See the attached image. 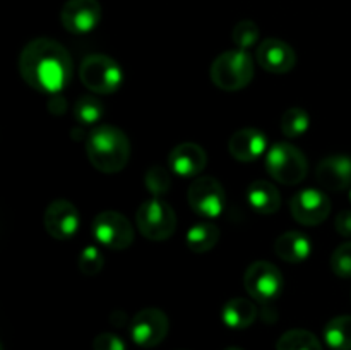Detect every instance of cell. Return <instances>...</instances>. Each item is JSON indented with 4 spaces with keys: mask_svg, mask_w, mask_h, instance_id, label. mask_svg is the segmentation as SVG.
<instances>
[{
    "mask_svg": "<svg viewBox=\"0 0 351 350\" xmlns=\"http://www.w3.org/2000/svg\"><path fill=\"white\" fill-rule=\"evenodd\" d=\"M208 165V153L197 143H182L168 154V167L175 175L184 178H195Z\"/></svg>",
    "mask_w": 351,
    "mask_h": 350,
    "instance_id": "15",
    "label": "cell"
},
{
    "mask_svg": "<svg viewBox=\"0 0 351 350\" xmlns=\"http://www.w3.org/2000/svg\"><path fill=\"white\" fill-rule=\"evenodd\" d=\"M168 316L158 307H146L137 312L130 321V336L143 349L158 347L168 335Z\"/></svg>",
    "mask_w": 351,
    "mask_h": 350,
    "instance_id": "11",
    "label": "cell"
},
{
    "mask_svg": "<svg viewBox=\"0 0 351 350\" xmlns=\"http://www.w3.org/2000/svg\"><path fill=\"white\" fill-rule=\"evenodd\" d=\"M219 237H221V232H219L218 225H215L213 222H201L195 223L187 230L185 244H187L192 253L204 254L215 249Z\"/></svg>",
    "mask_w": 351,
    "mask_h": 350,
    "instance_id": "21",
    "label": "cell"
},
{
    "mask_svg": "<svg viewBox=\"0 0 351 350\" xmlns=\"http://www.w3.org/2000/svg\"><path fill=\"white\" fill-rule=\"evenodd\" d=\"M315 178L319 185L328 191L338 192L351 187V156L348 154H331L319 161L315 168Z\"/></svg>",
    "mask_w": 351,
    "mask_h": 350,
    "instance_id": "16",
    "label": "cell"
},
{
    "mask_svg": "<svg viewBox=\"0 0 351 350\" xmlns=\"http://www.w3.org/2000/svg\"><path fill=\"white\" fill-rule=\"evenodd\" d=\"M19 72L34 91L60 95L72 78V58L67 48L51 38L31 40L19 55Z\"/></svg>",
    "mask_w": 351,
    "mask_h": 350,
    "instance_id": "1",
    "label": "cell"
},
{
    "mask_svg": "<svg viewBox=\"0 0 351 350\" xmlns=\"http://www.w3.org/2000/svg\"><path fill=\"white\" fill-rule=\"evenodd\" d=\"M136 223L141 235L161 242L170 239L177 230V213L161 198H151L137 208Z\"/></svg>",
    "mask_w": 351,
    "mask_h": 350,
    "instance_id": "6",
    "label": "cell"
},
{
    "mask_svg": "<svg viewBox=\"0 0 351 350\" xmlns=\"http://www.w3.org/2000/svg\"><path fill=\"white\" fill-rule=\"evenodd\" d=\"M247 202L261 215H274L281 206V194L271 182L254 180L247 187Z\"/></svg>",
    "mask_w": 351,
    "mask_h": 350,
    "instance_id": "19",
    "label": "cell"
},
{
    "mask_svg": "<svg viewBox=\"0 0 351 350\" xmlns=\"http://www.w3.org/2000/svg\"><path fill=\"white\" fill-rule=\"evenodd\" d=\"M43 225L48 235L57 240H67L77 233L81 216H79L77 208L71 201L55 199L45 209Z\"/></svg>",
    "mask_w": 351,
    "mask_h": 350,
    "instance_id": "12",
    "label": "cell"
},
{
    "mask_svg": "<svg viewBox=\"0 0 351 350\" xmlns=\"http://www.w3.org/2000/svg\"><path fill=\"white\" fill-rule=\"evenodd\" d=\"M101 19V5L98 0H67L62 7V26L72 34H88Z\"/></svg>",
    "mask_w": 351,
    "mask_h": 350,
    "instance_id": "13",
    "label": "cell"
},
{
    "mask_svg": "<svg viewBox=\"0 0 351 350\" xmlns=\"http://www.w3.org/2000/svg\"><path fill=\"white\" fill-rule=\"evenodd\" d=\"M103 113H105L103 103L93 95L81 96L74 105V117L82 126H93L98 120H101Z\"/></svg>",
    "mask_w": 351,
    "mask_h": 350,
    "instance_id": "25",
    "label": "cell"
},
{
    "mask_svg": "<svg viewBox=\"0 0 351 350\" xmlns=\"http://www.w3.org/2000/svg\"><path fill=\"white\" fill-rule=\"evenodd\" d=\"M274 253L287 263H304L312 254V242L305 233L298 232V230H288L276 239Z\"/></svg>",
    "mask_w": 351,
    "mask_h": 350,
    "instance_id": "18",
    "label": "cell"
},
{
    "mask_svg": "<svg viewBox=\"0 0 351 350\" xmlns=\"http://www.w3.org/2000/svg\"><path fill=\"white\" fill-rule=\"evenodd\" d=\"M257 319V307L250 299L233 297L223 305L221 321L232 329H245Z\"/></svg>",
    "mask_w": 351,
    "mask_h": 350,
    "instance_id": "20",
    "label": "cell"
},
{
    "mask_svg": "<svg viewBox=\"0 0 351 350\" xmlns=\"http://www.w3.org/2000/svg\"><path fill=\"white\" fill-rule=\"evenodd\" d=\"M335 229L339 235L351 239V209L339 211L335 220Z\"/></svg>",
    "mask_w": 351,
    "mask_h": 350,
    "instance_id": "31",
    "label": "cell"
},
{
    "mask_svg": "<svg viewBox=\"0 0 351 350\" xmlns=\"http://www.w3.org/2000/svg\"><path fill=\"white\" fill-rule=\"evenodd\" d=\"M311 127V117L302 106H291L281 117V132L287 137H300Z\"/></svg>",
    "mask_w": 351,
    "mask_h": 350,
    "instance_id": "24",
    "label": "cell"
},
{
    "mask_svg": "<svg viewBox=\"0 0 351 350\" xmlns=\"http://www.w3.org/2000/svg\"><path fill=\"white\" fill-rule=\"evenodd\" d=\"M254 74H256L254 58L250 57L249 51L240 50V48L219 54L209 69L213 84L226 93L247 88L252 82Z\"/></svg>",
    "mask_w": 351,
    "mask_h": 350,
    "instance_id": "3",
    "label": "cell"
},
{
    "mask_svg": "<svg viewBox=\"0 0 351 350\" xmlns=\"http://www.w3.org/2000/svg\"><path fill=\"white\" fill-rule=\"evenodd\" d=\"M348 198H350V202H351V189H350V194H348Z\"/></svg>",
    "mask_w": 351,
    "mask_h": 350,
    "instance_id": "34",
    "label": "cell"
},
{
    "mask_svg": "<svg viewBox=\"0 0 351 350\" xmlns=\"http://www.w3.org/2000/svg\"><path fill=\"white\" fill-rule=\"evenodd\" d=\"M256 58L261 67L271 74H287L297 65L293 47L280 38H266L257 47Z\"/></svg>",
    "mask_w": 351,
    "mask_h": 350,
    "instance_id": "14",
    "label": "cell"
},
{
    "mask_svg": "<svg viewBox=\"0 0 351 350\" xmlns=\"http://www.w3.org/2000/svg\"><path fill=\"white\" fill-rule=\"evenodd\" d=\"M350 295H351V294H350Z\"/></svg>",
    "mask_w": 351,
    "mask_h": 350,
    "instance_id": "35",
    "label": "cell"
},
{
    "mask_svg": "<svg viewBox=\"0 0 351 350\" xmlns=\"http://www.w3.org/2000/svg\"><path fill=\"white\" fill-rule=\"evenodd\" d=\"M93 237L101 246L113 250L129 249L136 237L134 225L129 222L125 215L119 211H101L93 220Z\"/></svg>",
    "mask_w": 351,
    "mask_h": 350,
    "instance_id": "9",
    "label": "cell"
},
{
    "mask_svg": "<svg viewBox=\"0 0 351 350\" xmlns=\"http://www.w3.org/2000/svg\"><path fill=\"white\" fill-rule=\"evenodd\" d=\"M93 350H127V345L115 333H99L93 340Z\"/></svg>",
    "mask_w": 351,
    "mask_h": 350,
    "instance_id": "30",
    "label": "cell"
},
{
    "mask_svg": "<svg viewBox=\"0 0 351 350\" xmlns=\"http://www.w3.org/2000/svg\"><path fill=\"white\" fill-rule=\"evenodd\" d=\"M329 264L336 277L351 278V240L336 247Z\"/></svg>",
    "mask_w": 351,
    "mask_h": 350,
    "instance_id": "29",
    "label": "cell"
},
{
    "mask_svg": "<svg viewBox=\"0 0 351 350\" xmlns=\"http://www.w3.org/2000/svg\"><path fill=\"white\" fill-rule=\"evenodd\" d=\"M261 38V30L254 21L243 19L240 23L235 24L232 31V40L235 43L237 48L240 50H249L254 45L259 41Z\"/></svg>",
    "mask_w": 351,
    "mask_h": 350,
    "instance_id": "27",
    "label": "cell"
},
{
    "mask_svg": "<svg viewBox=\"0 0 351 350\" xmlns=\"http://www.w3.org/2000/svg\"><path fill=\"white\" fill-rule=\"evenodd\" d=\"M79 271L86 277H95L105 266V257H103L101 250L95 246H88L81 250L79 254Z\"/></svg>",
    "mask_w": 351,
    "mask_h": 350,
    "instance_id": "28",
    "label": "cell"
},
{
    "mask_svg": "<svg viewBox=\"0 0 351 350\" xmlns=\"http://www.w3.org/2000/svg\"><path fill=\"white\" fill-rule=\"evenodd\" d=\"M243 285H245L247 294L257 302L276 301L281 295L285 287L283 275L280 268L274 266L269 261H254L243 275Z\"/></svg>",
    "mask_w": 351,
    "mask_h": 350,
    "instance_id": "8",
    "label": "cell"
},
{
    "mask_svg": "<svg viewBox=\"0 0 351 350\" xmlns=\"http://www.w3.org/2000/svg\"><path fill=\"white\" fill-rule=\"evenodd\" d=\"M276 350H322V345L314 333L295 328L288 329L280 336Z\"/></svg>",
    "mask_w": 351,
    "mask_h": 350,
    "instance_id": "23",
    "label": "cell"
},
{
    "mask_svg": "<svg viewBox=\"0 0 351 350\" xmlns=\"http://www.w3.org/2000/svg\"><path fill=\"white\" fill-rule=\"evenodd\" d=\"M228 151L240 163H252L267 151V137L263 130L245 127L232 134Z\"/></svg>",
    "mask_w": 351,
    "mask_h": 350,
    "instance_id": "17",
    "label": "cell"
},
{
    "mask_svg": "<svg viewBox=\"0 0 351 350\" xmlns=\"http://www.w3.org/2000/svg\"><path fill=\"white\" fill-rule=\"evenodd\" d=\"M266 170L274 180L285 185H297L307 177V156L290 143H276L266 153Z\"/></svg>",
    "mask_w": 351,
    "mask_h": 350,
    "instance_id": "5",
    "label": "cell"
},
{
    "mask_svg": "<svg viewBox=\"0 0 351 350\" xmlns=\"http://www.w3.org/2000/svg\"><path fill=\"white\" fill-rule=\"evenodd\" d=\"M324 340L332 350H351V316H336L324 326Z\"/></svg>",
    "mask_w": 351,
    "mask_h": 350,
    "instance_id": "22",
    "label": "cell"
},
{
    "mask_svg": "<svg viewBox=\"0 0 351 350\" xmlns=\"http://www.w3.org/2000/svg\"><path fill=\"white\" fill-rule=\"evenodd\" d=\"M144 184L146 189L149 191V194L153 198H161V196L167 194L171 187V175L161 165H154L149 170L146 172V177H144Z\"/></svg>",
    "mask_w": 351,
    "mask_h": 350,
    "instance_id": "26",
    "label": "cell"
},
{
    "mask_svg": "<svg viewBox=\"0 0 351 350\" xmlns=\"http://www.w3.org/2000/svg\"><path fill=\"white\" fill-rule=\"evenodd\" d=\"M187 201L195 215L215 220L225 209L226 194L218 178L211 175H199L189 187Z\"/></svg>",
    "mask_w": 351,
    "mask_h": 350,
    "instance_id": "7",
    "label": "cell"
},
{
    "mask_svg": "<svg viewBox=\"0 0 351 350\" xmlns=\"http://www.w3.org/2000/svg\"><path fill=\"white\" fill-rule=\"evenodd\" d=\"M86 154L93 167L101 174H119L130 160V141L122 129L103 124L89 132Z\"/></svg>",
    "mask_w": 351,
    "mask_h": 350,
    "instance_id": "2",
    "label": "cell"
},
{
    "mask_svg": "<svg viewBox=\"0 0 351 350\" xmlns=\"http://www.w3.org/2000/svg\"><path fill=\"white\" fill-rule=\"evenodd\" d=\"M290 211L295 222L300 225H321L331 213V199L321 189L305 187L291 198Z\"/></svg>",
    "mask_w": 351,
    "mask_h": 350,
    "instance_id": "10",
    "label": "cell"
},
{
    "mask_svg": "<svg viewBox=\"0 0 351 350\" xmlns=\"http://www.w3.org/2000/svg\"><path fill=\"white\" fill-rule=\"evenodd\" d=\"M79 78L95 95H113L122 86L123 71L115 58L103 54H91L81 62Z\"/></svg>",
    "mask_w": 351,
    "mask_h": 350,
    "instance_id": "4",
    "label": "cell"
},
{
    "mask_svg": "<svg viewBox=\"0 0 351 350\" xmlns=\"http://www.w3.org/2000/svg\"><path fill=\"white\" fill-rule=\"evenodd\" d=\"M225 350H243V349H240V347H226Z\"/></svg>",
    "mask_w": 351,
    "mask_h": 350,
    "instance_id": "33",
    "label": "cell"
},
{
    "mask_svg": "<svg viewBox=\"0 0 351 350\" xmlns=\"http://www.w3.org/2000/svg\"><path fill=\"white\" fill-rule=\"evenodd\" d=\"M48 106H50V112H53L55 115H62L65 112V100L62 95H53L51 100L48 102Z\"/></svg>",
    "mask_w": 351,
    "mask_h": 350,
    "instance_id": "32",
    "label": "cell"
}]
</instances>
